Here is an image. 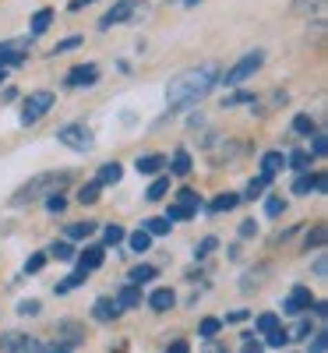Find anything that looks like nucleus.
Returning a JSON list of instances; mask_svg holds the SVG:
<instances>
[{
    "instance_id": "nucleus-1",
    "label": "nucleus",
    "mask_w": 328,
    "mask_h": 353,
    "mask_svg": "<svg viewBox=\"0 0 328 353\" xmlns=\"http://www.w3.org/2000/svg\"><path fill=\"white\" fill-rule=\"evenodd\" d=\"M216 85H219V68L216 64H201V68H191L184 74H176L166 85V106H170V113L191 110L198 99H205L208 92H212Z\"/></svg>"
},
{
    "instance_id": "nucleus-2",
    "label": "nucleus",
    "mask_w": 328,
    "mask_h": 353,
    "mask_svg": "<svg viewBox=\"0 0 328 353\" xmlns=\"http://www.w3.org/2000/svg\"><path fill=\"white\" fill-rule=\"evenodd\" d=\"M71 181H74V173H71V170L39 173V176H32V181H28V184H21V188L11 194V205H28V201H39V198L53 194V191H64Z\"/></svg>"
},
{
    "instance_id": "nucleus-3",
    "label": "nucleus",
    "mask_w": 328,
    "mask_h": 353,
    "mask_svg": "<svg viewBox=\"0 0 328 353\" xmlns=\"http://www.w3.org/2000/svg\"><path fill=\"white\" fill-rule=\"evenodd\" d=\"M261 64H265V50H251V53H244L233 68H226V74H219V81L229 85V88H233V85H244L247 78H254V74L261 71Z\"/></svg>"
},
{
    "instance_id": "nucleus-4",
    "label": "nucleus",
    "mask_w": 328,
    "mask_h": 353,
    "mask_svg": "<svg viewBox=\"0 0 328 353\" xmlns=\"http://www.w3.org/2000/svg\"><path fill=\"white\" fill-rule=\"evenodd\" d=\"M53 92H46V88H39V92H32V96H28L25 99V106H21V124L25 128H32V124H39L43 121V117L53 110Z\"/></svg>"
},
{
    "instance_id": "nucleus-5",
    "label": "nucleus",
    "mask_w": 328,
    "mask_h": 353,
    "mask_svg": "<svg viewBox=\"0 0 328 353\" xmlns=\"http://www.w3.org/2000/svg\"><path fill=\"white\" fill-rule=\"evenodd\" d=\"M57 141H61L64 149H71V152H88V149L96 145L92 131H88L85 124H68V128H61V131H57Z\"/></svg>"
},
{
    "instance_id": "nucleus-6",
    "label": "nucleus",
    "mask_w": 328,
    "mask_h": 353,
    "mask_svg": "<svg viewBox=\"0 0 328 353\" xmlns=\"http://www.w3.org/2000/svg\"><path fill=\"white\" fill-rule=\"evenodd\" d=\"M138 11V0H116V4L103 14V21H99V32H106V28H113V25H124L131 14Z\"/></svg>"
},
{
    "instance_id": "nucleus-7",
    "label": "nucleus",
    "mask_w": 328,
    "mask_h": 353,
    "mask_svg": "<svg viewBox=\"0 0 328 353\" xmlns=\"http://www.w3.org/2000/svg\"><path fill=\"white\" fill-rule=\"evenodd\" d=\"M39 343L28 332H4L0 336V353H36Z\"/></svg>"
},
{
    "instance_id": "nucleus-8",
    "label": "nucleus",
    "mask_w": 328,
    "mask_h": 353,
    "mask_svg": "<svg viewBox=\"0 0 328 353\" xmlns=\"http://www.w3.org/2000/svg\"><path fill=\"white\" fill-rule=\"evenodd\" d=\"M64 85L68 88H92V85H99V68L96 64H78V68L68 71Z\"/></svg>"
},
{
    "instance_id": "nucleus-9",
    "label": "nucleus",
    "mask_w": 328,
    "mask_h": 353,
    "mask_svg": "<svg viewBox=\"0 0 328 353\" xmlns=\"http://www.w3.org/2000/svg\"><path fill=\"white\" fill-rule=\"evenodd\" d=\"M311 301H314V297H311L307 286H293L289 297L283 301V311H286V314H304V311H311Z\"/></svg>"
},
{
    "instance_id": "nucleus-10",
    "label": "nucleus",
    "mask_w": 328,
    "mask_h": 353,
    "mask_svg": "<svg viewBox=\"0 0 328 353\" xmlns=\"http://www.w3.org/2000/svg\"><path fill=\"white\" fill-rule=\"evenodd\" d=\"M74 261H78L81 272H96L99 265L106 261V248H103V244H99V248H85L81 254H74Z\"/></svg>"
},
{
    "instance_id": "nucleus-11",
    "label": "nucleus",
    "mask_w": 328,
    "mask_h": 353,
    "mask_svg": "<svg viewBox=\"0 0 328 353\" xmlns=\"http://www.w3.org/2000/svg\"><path fill=\"white\" fill-rule=\"evenodd\" d=\"M148 307H152V311H170L173 304H176V293L170 290V286H159V290H152V293H148V301H145Z\"/></svg>"
},
{
    "instance_id": "nucleus-12",
    "label": "nucleus",
    "mask_w": 328,
    "mask_h": 353,
    "mask_svg": "<svg viewBox=\"0 0 328 353\" xmlns=\"http://www.w3.org/2000/svg\"><path fill=\"white\" fill-rule=\"evenodd\" d=\"M57 343H61V346H68V350H74L78 343H85V332H81V325H78V321H64V325H61V332H57Z\"/></svg>"
},
{
    "instance_id": "nucleus-13",
    "label": "nucleus",
    "mask_w": 328,
    "mask_h": 353,
    "mask_svg": "<svg viewBox=\"0 0 328 353\" xmlns=\"http://www.w3.org/2000/svg\"><path fill=\"white\" fill-rule=\"evenodd\" d=\"M53 25V8H39L36 14H32V25H28V36H32V39H39L43 32H46V28Z\"/></svg>"
},
{
    "instance_id": "nucleus-14",
    "label": "nucleus",
    "mask_w": 328,
    "mask_h": 353,
    "mask_svg": "<svg viewBox=\"0 0 328 353\" xmlns=\"http://www.w3.org/2000/svg\"><path fill=\"white\" fill-rule=\"evenodd\" d=\"M166 163H170V173H173V176H187V173L194 170V163H191V152H187V149H176V152H173V159H166Z\"/></svg>"
},
{
    "instance_id": "nucleus-15",
    "label": "nucleus",
    "mask_w": 328,
    "mask_h": 353,
    "mask_svg": "<svg viewBox=\"0 0 328 353\" xmlns=\"http://www.w3.org/2000/svg\"><path fill=\"white\" fill-rule=\"evenodd\" d=\"M92 318L96 321H113V318H121V307H116V301H110V297H99L92 304Z\"/></svg>"
},
{
    "instance_id": "nucleus-16",
    "label": "nucleus",
    "mask_w": 328,
    "mask_h": 353,
    "mask_svg": "<svg viewBox=\"0 0 328 353\" xmlns=\"http://www.w3.org/2000/svg\"><path fill=\"white\" fill-rule=\"evenodd\" d=\"M166 166V156H159V152H148V156H138V163H134V170L138 173H145V176H152V173H159Z\"/></svg>"
},
{
    "instance_id": "nucleus-17",
    "label": "nucleus",
    "mask_w": 328,
    "mask_h": 353,
    "mask_svg": "<svg viewBox=\"0 0 328 353\" xmlns=\"http://www.w3.org/2000/svg\"><path fill=\"white\" fill-rule=\"evenodd\" d=\"M240 201H244L240 194H216L212 201L205 205V209L212 212V216H219V212H229V209H236V205H240Z\"/></svg>"
},
{
    "instance_id": "nucleus-18",
    "label": "nucleus",
    "mask_w": 328,
    "mask_h": 353,
    "mask_svg": "<svg viewBox=\"0 0 328 353\" xmlns=\"http://www.w3.org/2000/svg\"><path fill=\"white\" fill-rule=\"evenodd\" d=\"M138 304H141V286L127 283L121 293H116V307H121V311H127V307H138Z\"/></svg>"
},
{
    "instance_id": "nucleus-19",
    "label": "nucleus",
    "mask_w": 328,
    "mask_h": 353,
    "mask_svg": "<svg viewBox=\"0 0 328 353\" xmlns=\"http://www.w3.org/2000/svg\"><path fill=\"white\" fill-rule=\"evenodd\" d=\"M289 128H293V134H300V138H311V134L318 131V121H314L311 113H296Z\"/></svg>"
},
{
    "instance_id": "nucleus-20",
    "label": "nucleus",
    "mask_w": 328,
    "mask_h": 353,
    "mask_svg": "<svg viewBox=\"0 0 328 353\" xmlns=\"http://www.w3.org/2000/svg\"><path fill=\"white\" fill-rule=\"evenodd\" d=\"M265 188H272V173H258L254 181L247 184V191L240 194V198H247V201H254V198H261L265 194Z\"/></svg>"
},
{
    "instance_id": "nucleus-21",
    "label": "nucleus",
    "mask_w": 328,
    "mask_h": 353,
    "mask_svg": "<svg viewBox=\"0 0 328 353\" xmlns=\"http://www.w3.org/2000/svg\"><path fill=\"white\" fill-rule=\"evenodd\" d=\"M64 237L68 241H88V237H96V223H71L68 230H64Z\"/></svg>"
},
{
    "instance_id": "nucleus-22",
    "label": "nucleus",
    "mask_w": 328,
    "mask_h": 353,
    "mask_svg": "<svg viewBox=\"0 0 328 353\" xmlns=\"http://www.w3.org/2000/svg\"><path fill=\"white\" fill-rule=\"evenodd\" d=\"M159 272H156V265H134V269L127 272V283H134V286H145V283H152Z\"/></svg>"
},
{
    "instance_id": "nucleus-23",
    "label": "nucleus",
    "mask_w": 328,
    "mask_h": 353,
    "mask_svg": "<svg viewBox=\"0 0 328 353\" xmlns=\"http://www.w3.org/2000/svg\"><path fill=\"white\" fill-rule=\"evenodd\" d=\"M74 254H78V251H74V244L64 237V241H53V244H50V254H46V258H57V261H74Z\"/></svg>"
},
{
    "instance_id": "nucleus-24",
    "label": "nucleus",
    "mask_w": 328,
    "mask_h": 353,
    "mask_svg": "<svg viewBox=\"0 0 328 353\" xmlns=\"http://www.w3.org/2000/svg\"><path fill=\"white\" fill-rule=\"evenodd\" d=\"M170 226H173V223H170L166 216H152V219H145V223H141V230L148 233V237H166Z\"/></svg>"
},
{
    "instance_id": "nucleus-25",
    "label": "nucleus",
    "mask_w": 328,
    "mask_h": 353,
    "mask_svg": "<svg viewBox=\"0 0 328 353\" xmlns=\"http://www.w3.org/2000/svg\"><path fill=\"white\" fill-rule=\"evenodd\" d=\"M121 176H124V166H121V163H103L96 181H99V184H121Z\"/></svg>"
},
{
    "instance_id": "nucleus-26",
    "label": "nucleus",
    "mask_w": 328,
    "mask_h": 353,
    "mask_svg": "<svg viewBox=\"0 0 328 353\" xmlns=\"http://www.w3.org/2000/svg\"><path fill=\"white\" fill-rule=\"evenodd\" d=\"M166 191H170V176H166V173H159V176H156V181H152V184H148V191H145V198H148V201H163V198H166Z\"/></svg>"
},
{
    "instance_id": "nucleus-27",
    "label": "nucleus",
    "mask_w": 328,
    "mask_h": 353,
    "mask_svg": "<svg viewBox=\"0 0 328 353\" xmlns=\"http://www.w3.org/2000/svg\"><path fill=\"white\" fill-rule=\"evenodd\" d=\"M286 166H289V170H296V173L311 170V152H307V149H293V152L286 156Z\"/></svg>"
},
{
    "instance_id": "nucleus-28",
    "label": "nucleus",
    "mask_w": 328,
    "mask_h": 353,
    "mask_svg": "<svg viewBox=\"0 0 328 353\" xmlns=\"http://www.w3.org/2000/svg\"><path fill=\"white\" fill-rule=\"evenodd\" d=\"M127 244H131V251L134 254H145L148 248H152V237H148V233L145 230H134V233H127V237H124Z\"/></svg>"
},
{
    "instance_id": "nucleus-29",
    "label": "nucleus",
    "mask_w": 328,
    "mask_h": 353,
    "mask_svg": "<svg viewBox=\"0 0 328 353\" xmlns=\"http://www.w3.org/2000/svg\"><path fill=\"white\" fill-rule=\"evenodd\" d=\"M99 191H103V184H99V181H88L85 188H78V194H74V198H78L81 205H96V201H99Z\"/></svg>"
},
{
    "instance_id": "nucleus-30",
    "label": "nucleus",
    "mask_w": 328,
    "mask_h": 353,
    "mask_svg": "<svg viewBox=\"0 0 328 353\" xmlns=\"http://www.w3.org/2000/svg\"><path fill=\"white\" fill-rule=\"evenodd\" d=\"M170 223H184V219H198V209H191V205H170V212H166Z\"/></svg>"
},
{
    "instance_id": "nucleus-31",
    "label": "nucleus",
    "mask_w": 328,
    "mask_h": 353,
    "mask_svg": "<svg viewBox=\"0 0 328 353\" xmlns=\"http://www.w3.org/2000/svg\"><path fill=\"white\" fill-rule=\"evenodd\" d=\"M283 166H286V156H283V152H265V156H261V173H272V176H276Z\"/></svg>"
},
{
    "instance_id": "nucleus-32",
    "label": "nucleus",
    "mask_w": 328,
    "mask_h": 353,
    "mask_svg": "<svg viewBox=\"0 0 328 353\" xmlns=\"http://www.w3.org/2000/svg\"><path fill=\"white\" fill-rule=\"evenodd\" d=\"M127 237V233H124V226H116V223H110L106 230H103V248H116V244H121Z\"/></svg>"
},
{
    "instance_id": "nucleus-33",
    "label": "nucleus",
    "mask_w": 328,
    "mask_h": 353,
    "mask_svg": "<svg viewBox=\"0 0 328 353\" xmlns=\"http://www.w3.org/2000/svg\"><path fill=\"white\" fill-rule=\"evenodd\" d=\"M307 353H328V332L318 329L314 336H307Z\"/></svg>"
},
{
    "instance_id": "nucleus-34",
    "label": "nucleus",
    "mask_w": 328,
    "mask_h": 353,
    "mask_svg": "<svg viewBox=\"0 0 328 353\" xmlns=\"http://www.w3.org/2000/svg\"><path fill=\"white\" fill-rule=\"evenodd\" d=\"M289 339H293V336H289L286 329H279V325H276L272 332H265V343H268V346H272V350H283V346H286Z\"/></svg>"
},
{
    "instance_id": "nucleus-35",
    "label": "nucleus",
    "mask_w": 328,
    "mask_h": 353,
    "mask_svg": "<svg viewBox=\"0 0 328 353\" xmlns=\"http://www.w3.org/2000/svg\"><path fill=\"white\" fill-rule=\"evenodd\" d=\"M85 279H88V272H81V269H78V272H71L68 279L57 283V293H71V290H74V286H81Z\"/></svg>"
},
{
    "instance_id": "nucleus-36",
    "label": "nucleus",
    "mask_w": 328,
    "mask_h": 353,
    "mask_svg": "<svg viewBox=\"0 0 328 353\" xmlns=\"http://www.w3.org/2000/svg\"><path fill=\"white\" fill-rule=\"evenodd\" d=\"M283 212H286V198H279V194L265 198V216H268V219H276V216H283Z\"/></svg>"
},
{
    "instance_id": "nucleus-37",
    "label": "nucleus",
    "mask_w": 328,
    "mask_h": 353,
    "mask_svg": "<svg viewBox=\"0 0 328 353\" xmlns=\"http://www.w3.org/2000/svg\"><path fill=\"white\" fill-rule=\"evenodd\" d=\"M81 46V36H68V39H61L53 50H50V57H64V53H71V50H78Z\"/></svg>"
},
{
    "instance_id": "nucleus-38",
    "label": "nucleus",
    "mask_w": 328,
    "mask_h": 353,
    "mask_svg": "<svg viewBox=\"0 0 328 353\" xmlns=\"http://www.w3.org/2000/svg\"><path fill=\"white\" fill-rule=\"evenodd\" d=\"M276 325H279V314H276V311H265V314H258V321H254L258 332H272Z\"/></svg>"
},
{
    "instance_id": "nucleus-39",
    "label": "nucleus",
    "mask_w": 328,
    "mask_h": 353,
    "mask_svg": "<svg viewBox=\"0 0 328 353\" xmlns=\"http://www.w3.org/2000/svg\"><path fill=\"white\" fill-rule=\"evenodd\" d=\"M219 329H223V321H219V318H205L201 325H198L201 339H216V336H219Z\"/></svg>"
},
{
    "instance_id": "nucleus-40",
    "label": "nucleus",
    "mask_w": 328,
    "mask_h": 353,
    "mask_svg": "<svg viewBox=\"0 0 328 353\" xmlns=\"http://www.w3.org/2000/svg\"><path fill=\"white\" fill-rule=\"evenodd\" d=\"M176 205H191V209H201V194L191 191V188H181V191H176Z\"/></svg>"
},
{
    "instance_id": "nucleus-41",
    "label": "nucleus",
    "mask_w": 328,
    "mask_h": 353,
    "mask_svg": "<svg viewBox=\"0 0 328 353\" xmlns=\"http://www.w3.org/2000/svg\"><path fill=\"white\" fill-rule=\"evenodd\" d=\"M325 237H328V230H325V223H318V226L307 233V241H304V244H307V248H321V244H325Z\"/></svg>"
},
{
    "instance_id": "nucleus-42",
    "label": "nucleus",
    "mask_w": 328,
    "mask_h": 353,
    "mask_svg": "<svg viewBox=\"0 0 328 353\" xmlns=\"http://www.w3.org/2000/svg\"><path fill=\"white\" fill-rule=\"evenodd\" d=\"M46 209H50V212H64V209H68V198H64L61 191L46 194Z\"/></svg>"
},
{
    "instance_id": "nucleus-43",
    "label": "nucleus",
    "mask_w": 328,
    "mask_h": 353,
    "mask_svg": "<svg viewBox=\"0 0 328 353\" xmlns=\"http://www.w3.org/2000/svg\"><path fill=\"white\" fill-rule=\"evenodd\" d=\"M43 265H46V251H36L32 258L25 261V272H43Z\"/></svg>"
},
{
    "instance_id": "nucleus-44",
    "label": "nucleus",
    "mask_w": 328,
    "mask_h": 353,
    "mask_svg": "<svg viewBox=\"0 0 328 353\" xmlns=\"http://www.w3.org/2000/svg\"><path fill=\"white\" fill-rule=\"evenodd\" d=\"M328 152V141H325V134H311V156H325Z\"/></svg>"
},
{
    "instance_id": "nucleus-45",
    "label": "nucleus",
    "mask_w": 328,
    "mask_h": 353,
    "mask_svg": "<svg viewBox=\"0 0 328 353\" xmlns=\"http://www.w3.org/2000/svg\"><path fill=\"white\" fill-rule=\"evenodd\" d=\"M216 248H219V241H216V237H205V241H201V244L194 248V258H205V254H212Z\"/></svg>"
},
{
    "instance_id": "nucleus-46",
    "label": "nucleus",
    "mask_w": 328,
    "mask_h": 353,
    "mask_svg": "<svg viewBox=\"0 0 328 353\" xmlns=\"http://www.w3.org/2000/svg\"><path fill=\"white\" fill-rule=\"evenodd\" d=\"M240 103H254V92H233L223 99V106H240Z\"/></svg>"
},
{
    "instance_id": "nucleus-47",
    "label": "nucleus",
    "mask_w": 328,
    "mask_h": 353,
    "mask_svg": "<svg viewBox=\"0 0 328 353\" xmlns=\"http://www.w3.org/2000/svg\"><path fill=\"white\" fill-rule=\"evenodd\" d=\"M321 4H325V0H296L293 11H296V14H307V11H318Z\"/></svg>"
},
{
    "instance_id": "nucleus-48",
    "label": "nucleus",
    "mask_w": 328,
    "mask_h": 353,
    "mask_svg": "<svg viewBox=\"0 0 328 353\" xmlns=\"http://www.w3.org/2000/svg\"><path fill=\"white\" fill-rule=\"evenodd\" d=\"M240 353H265V343H258V339L251 336V339H244V346H240Z\"/></svg>"
},
{
    "instance_id": "nucleus-49",
    "label": "nucleus",
    "mask_w": 328,
    "mask_h": 353,
    "mask_svg": "<svg viewBox=\"0 0 328 353\" xmlns=\"http://www.w3.org/2000/svg\"><path fill=\"white\" fill-rule=\"evenodd\" d=\"M18 314H39V301H21L18 304Z\"/></svg>"
},
{
    "instance_id": "nucleus-50",
    "label": "nucleus",
    "mask_w": 328,
    "mask_h": 353,
    "mask_svg": "<svg viewBox=\"0 0 328 353\" xmlns=\"http://www.w3.org/2000/svg\"><path fill=\"white\" fill-rule=\"evenodd\" d=\"M36 353H71V350H68V346H61V343H57V339H53V343H46V346H39Z\"/></svg>"
},
{
    "instance_id": "nucleus-51",
    "label": "nucleus",
    "mask_w": 328,
    "mask_h": 353,
    "mask_svg": "<svg viewBox=\"0 0 328 353\" xmlns=\"http://www.w3.org/2000/svg\"><path fill=\"white\" fill-rule=\"evenodd\" d=\"M311 332H314V329H311V321H300V325H296V329H293L289 336H296V339H307Z\"/></svg>"
},
{
    "instance_id": "nucleus-52",
    "label": "nucleus",
    "mask_w": 328,
    "mask_h": 353,
    "mask_svg": "<svg viewBox=\"0 0 328 353\" xmlns=\"http://www.w3.org/2000/svg\"><path fill=\"white\" fill-rule=\"evenodd\" d=\"M254 233H258V223L254 219H244L240 223V237H254Z\"/></svg>"
},
{
    "instance_id": "nucleus-53",
    "label": "nucleus",
    "mask_w": 328,
    "mask_h": 353,
    "mask_svg": "<svg viewBox=\"0 0 328 353\" xmlns=\"http://www.w3.org/2000/svg\"><path fill=\"white\" fill-rule=\"evenodd\" d=\"M166 353H191V346H187V339H173Z\"/></svg>"
},
{
    "instance_id": "nucleus-54",
    "label": "nucleus",
    "mask_w": 328,
    "mask_h": 353,
    "mask_svg": "<svg viewBox=\"0 0 328 353\" xmlns=\"http://www.w3.org/2000/svg\"><path fill=\"white\" fill-rule=\"evenodd\" d=\"M311 304H314V318H318V321H325V314H328V304H325V301H311Z\"/></svg>"
},
{
    "instance_id": "nucleus-55",
    "label": "nucleus",
    "mask_w": 328,
    "mask_h": 353,
    "mask_svg": "<svg viewBox=\"0 0 328 353\" xmlns=\"http://www.w3.org/2000/svg\"><path fill=\"white\" fill-rule=\"evenodd\" d=\"M325 272H328V261H325V254H321V258L314 261V276H318V279H325Z\"/></svg>"
},
{
    "instance_id": "nucleus-56",
    "label": "nucleus",
    "mask_w": 328,
    "mask_h": 353,
    "mask_svg": "<svg viewBox=\"0 0 328 353\" xmlns=\"http://www.w3.org/2000/svg\"><path fill=\"white\" fill-rule=\"evenodd\" d=\"M88 4H96V0H71L68 8H71V11H81V8H88Z\"/></svg>"
},
{
    "instance_id": "nucleus-57",
    "label": "nucleus",
    "mask_w": 328,
    "mask_h": 353,
    "mask_svg": "<svg viewBox=\"0 0 328 353\" xmlns=\"http://www.w3.org/2000/svg\"><path fill=\"white\" fill-rule=\"evenodd\" d=\"M247 318V311H233V314H226V321H244Z\"/></svg>"
},
{
    "instance_id": "nucleus-58",
    "label": "nucleus",
    "mask_w": 328,
    "mask_h": 353,
    "mask_svg": "<svg viewBox=\"0 0 328 353\" xmlns=\"http://www.w3.org/2000/svg\"><path fill=\"white\" fill-rule=\"evenodd\" d=\"M14 43H18V39H8V43H0V57H4V53H8V50H11Z\"/></svg>"
},
{
    "instance_id": "nucleus-59",
    "label": "nucleus",
    "mask_w": 328,
    "mask_h": 353,
    "mask_svg": "<svg viewBox=\"0 0 328 353\" xmlns=\"http://www.w3.org/2000/svg\"><path fill=\"white\" fill-rule=\"evenodd\" d=\"M8 81V68H0V85H4Z\"/></svg>"
},
{
    "instance_id": "nucleus-60",
    "label": "nucleus",
    "mask_w": 328,
    "mask_h": 353,
    "mask_svg": "<svg viewBox=\"0 0 328 353\" xmlns=\"http://www.w3.org/2000/svg\"><path fill=\"white\" fill-rule=\"evenodd\" d=\"M184 4H187V8H191V4H198V0H184Z\"/></svg>"
}]
</instances>
